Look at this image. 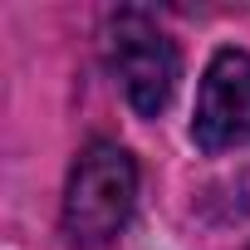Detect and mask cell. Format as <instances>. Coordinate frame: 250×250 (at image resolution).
<instances>
[{"label": "cell", "instance_id": "obj_3", "mask_svg": "<svg viewBox=\"0 0 250 250\" xmlns=\"http://www.w3.org/2000/svg\"><path fill=\"white\" fill-rule=\"evenodd\" d=\"M191 138L201 152H230L250 147V54L245 49H216L201 93H196V118Z\"/></svg>", "mask_w": 250, "mask_h": 250}, {"label": "cell", "instance_id": "obj_2", "mask_svg": "<svg viewBox=\"0 0 250 250\" xmlns=\"http://www.w3.org/2000/svg\"><path fill=\"white\" fill-rule=\"evenodd\" d=\"M103 59L113 69V79L123 83L133 113L143 118H157L172 93H177V79H182V54L172 44V35L138 5H123L108 15L103 25Z\"/></svg>", "mask_w": 250, "mask_h": 250}, {"label": "cell", "instance_id": "obj_1", "mask_svg": "<svg viewBox=\"0 0 250 250\" xmlns=\"http://www.w3.org/2000/svg\"><path fill=\"white\" fill-rule=\"evenodd\" d=\"M138 206V162L118 143H88L64 187V230L79 245H103Z\"/></svg>", "mask_w": 250, "mask_h": 250}, {"label": "cell", "instance_id": "obj_4", "mask_svg": "<svg viewBox=\"0 0 250 250\" xmlns=\"http://www.w3.org/2000/svg\"><path fill=\"white\" fill-rule=\"evenodd\" d=\"M240 201H245V211H250V172L240 177Z\"/></svg>", "mask_w": 250, "mask_h": 250}]
</instances>
